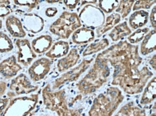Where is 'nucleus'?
Here are the masks:
<instances>
[{
  "mask_svg": "<svg viewBox=\"0 0 156 116\" xmlns=\"http://www.w3.org/2000/svg\"><path fill=\"white\" fill-rule=\"evenodd\" d=\"M114 116H146V111L134 101H129L122 106Z\"/></svg>",
  "mask_w": 156,
  "mask_h": 116,
  "instance_id": "4be33fe9",
  "label": "nucleus"
},
{
  "mask_svg": "<svg viewBox=\"0 0 156 116\" xmlns=\"http://www.w3.org/2000/svg\"><path fill=\"white\" fill-rule=\"evenodd\" d=\"M3 27V22H2V19H0V29H2Z\"/></svg>",
  "mask_w": 156,
  "mask_h": 116,
  "instance_id": "a19ab883",
  "label": "nucleus"
},
{
  "mask_svg": "<svg viewBox=\"0 0 156 116\" xmlns=\"http://www.w3.org/2000/svg\"><path fill=\"white\" fill-rule=\"evenodd\" d=\"M14 49L10 37L4 32H0V53H7Z\"/></svg>",
  "mask_w": 156,
  "mask_h": 116,
  "instance_id": "c85d7f7f",
  "label": "nucleus"
},
{
  "mask_svg": "<svg viewBox=\"0 0 156 116\" xmlns=\"http://www.w3.org/2000/svg\"><path fill=\"white\" fill-rule=\"evenodd\" d=\"M125 100V95L117 86H110L93 101L89 116H112Z\"/></svg>",
  "mask_w": 156,
  "mask_h": 116,
  "instance_id": "7ed1b4c3",
  "label": "nucleus"
},
{
  "mask_svg": "<svg viewBox=\"0 0 156 116\" xmlns=\"http://www.w3.org/2000/svg\"><path fill=\"white\" fill-rule=\"evenodd\" d=\"M96 38L94 29L85 27H81L73 32L71 35V40L76 45H81L91 43Z\"/></svg>",
  "mask_w": 156,
  "mask_h": 116,
  "instance_id": "dca6fc26",
  "label": "nucleus"
},
{
  "mask_svg": "<svg viewBox=\"0 0 156 116\" xmlns=\"http://www.w3.org/2000/svg\"><path fill=\"white\" fill-rule=\"evenodd\" d=\"M53 62L48 57H41L32 63L29 67L28 75L33 83H37L45 78L51 72Z\"/></svg>",
  "mask_w": 156,
  "mask_h": 116,
  "instance_id": "9d476101",
  "label": "nucleus"
},
{
  "mask_svg": "<svg viewBox=\"0 0 156 116\" xmlns=\"http://www.w3.org/2000/svg\"><path fill=\"white\" fill-rule=\"evenodd\" d=\"M98 0H81L80 1V7H82L83 6L87 5H96L97 4Z\"/></svg>",
  "mask_w": 156,
  "mask_h": 116,
  "instance_id": "e433bc0d",
  "label": "nucleus"
},
{
  "mask_svg": "<svg viewBox=\"0 0 156 116\" xmlns=\"http://www.w3.org/2000/svg\"><path fill=\"white\" fill-rule=\"evenodd\" d=\"M5 27L12 37L17 39H22L26 36L22 21L15 15H9L6 18Z\"/></svg>",
  "mask_w": 156,
  "mask_h": 116,
  "instance_id": "2eb2a0df",
  "label": "nucleus"
},
{
  "mask_svg": "<svg viewBox=\"0 0 156 116\" xmlns=\"http://www.w3.org/2000/svg\"><path fill=\"white\" fill-rule=\"evenodd\" d=\"M142 95L140 100V104L141 105H147L153 103L155 100L156 93V78L153 76L146 84L144 87Z\"/></svg>",
  "mask_w": 156,
  "mask_h": 116,
  "instance_id": "412c9836",
  "label": "nucleus"
},
{
  "mask_svg": "<svg viewBox=\"0 0 156 116\" xmlns=\"http://www.w3.org/2000/svg\"><path fill=\"white\" fill-rule=\"evenodd\" d=\"M38 88V86L33 85L25 74L20 73L12 79L9 85V91L7 93V95L11 99L20 95H28L37 91Z\"/></svg>",
  "mask_w": 156,
  "mask_h": 116,
  "instance_id": "1a4fd4ad",
  "label": "nucleus"
},
{
  "mask_svg": "<svg viewBox=\"0 0 156 116\" xmlns=\"http://www.w3.org/2000/svg\"><path fill=\"white\" fill-rule=\"evenodd\" d=\"M69 50V43L66 41L59 40L53 43L48 51L45 53V56L51 60L61 58L66 55Z\"/></svg>",
  "mask_w": 156,
  "mask_h": 116,
  "instance_id": "aec40b11",
  "label": "nucleus"
},
{
  "mask_svg": "<svg viewBox=\"0 0 156 116\" xmlns=\"http://www.w3.org/2000/svg\"><path fill=\"white\" fill-rule=\"evenodd\" d=\"M119 0H98V7L105 14L112 13L117 7Z\"/></svg>",
  "mask_w": 156,
  "mask_h": 116,
  "instance_id": "cd10ccee",
  "label": "nucleus"
},
{
  "mask_svg": "<svg viewBox=\"0 0 156 116\" xmlns=\"http://www.w3.org/2000/svg\"><path fill=\"white\" fill-rule=\"evenodd\" d=\"M58 13V9L56 7H48L45 11V15L46 17L51 18L54 17Z\"/></svg>",
  "mask_w": 156,
  "mask_h": 116,
  "instance_id": "c9c22d12",
  "label": "nucleus"
},
{
  "mask_svg": "<svg viewBox=\"0 0 156 116\" xmlns=\"http://www.w3.org/2000/svg\"><path fill=\"white\" fill-rule=\"evenodd\" d=\"M155 115H156V114H155V111H153V113H152V114H151V115H150V116H156Z\"/></svg>",
  "mask_w": 156,
  "mask_h": 116,
  "instance_id": "79ce46f5",
  "label": "nucleus"
},
{
  "mask_svg": "<svg viewBox=\"0 0 156 116\" xmlns=\"http://www.w3.org/2000/svg\"><path fill=\"white\" fill-rule=\"evenodd\" d=\"M15 45L17 48V61L25 67L30 65L34 60L37 57V54L32 49L30 43L27 39L22 38L15 40Z\"/></svg>",
  "mask_w": 156,
  "mask_h": 116,
  "instance_id": "9b49d317",
  "label": "nucleus"
},
{
  "mask_svg": "<svg viewBox=\"0 0 156 116\" xmlns=\"http://www.w3.org/2000/svg\"><path fill=\"white\" fill-rule=\"evenodd\" d=\"M121 16L118 13L112 12L105 17V22L96 29V35L97 37H101L107 32L111 30L114 27L121 22Z\"/></svg>",
  "mask_w": 156,
  "mask_h": 116,
  "instance_id": "5701e85b",
  "label": "nucleus"
},
{
  "mask_svg": "<svg viewBox=\"0 0 156 116\" xmlns=\"http://www.w3.org/2000/svg\"><path fill=\"white\" fill-rule=\"evenodd\" d=\"M15 5L21 7H27L28 11L33 10L38 5V0H12Z\"/></svg>",
  "mask_w": 156,
  "mask_h": 116,
  "instance_id": "2f4dec72",
  "label": "nucleus"
},
{
  "mask_svg": "<svg viewBox=\"0 0 156 116\" xmlns=\"http://www.w3.org/2000/svg\"><path fill=\"white\" fill-rule=\"evenodd\" d=\"M138 49L137 45H131L127 40L119 41L97 56L113 67L112 85L118 86L131 95L142 93L154 75L148 66L141 67L143 58Z\"/></svg>",
  "mask_w": 156,
  "mask_h": 116,
  "instance_id": "f257e3e1",
  "label": "nucleus"
},
{
  "mask_svg": "<svg viewBox=\"0 0 156 116\" xmlns=\"http://www.w3.org/2000/svg\"><path fill=\"white\" fill-rule=\"evenodd\" d=\"M109 46V41L107 38H102L99 40L89 44L83 50V57L94 55V54L98 53L99 52H102Z\"/></svg>",
  "mask_w": 156,
  "mask_h": 116,
  "instance_id": "393cba45",
  "label": "nucleus"
},
{
  "mask_svg": "<svg viewBox=\"0 0 156 116\" xmlns=\"http://www.w3.org/2000/svg\"><path fill=\"white\" fill-rule=\"evenodd\" d=\"M10 4V0H0V5H9Z\"/></svg>",
  "mask_w": 156,
  "mask_h": 116,
  "instance_id": "ea45409f",
  "label": "nucleus"
},
{
  "mask_svg": "<svg viewBox=\"0 0 156 116\" xmlns=\"http://www.w3.org/2000/svg\"><path fill=\"white\" fill-rule=\"evenodd\" d=\"M22 69L23 67L17 63L15 55H11L0 63V75L6 80L15 77Z\"/></svg>",
  "mask_w": 156,
  "mask_h": 116,
  "instance_id": "f8f14e48",
  "label": "nucleus"
},
{
  "mask_svg": "<svg viewBox=\"0 0 156 116\" xmlns=\"http://www.w3.org/2000/svg\"><path fill=\"white\" fill-rule=\"evenodd\" d=\"M81 56L76 48H72L66 56L60 58L56 63L57 70L59 73H63L72 67H75L79 61Z\"/></svg>",
  "mask_w": 156,
  "mask_h": 116,
  "instance_id": "4468645a",
  "label": "nucleus"
},
{
  "mask_svg": "<svg viewBox=\"0 0 156 116\" xmlns=\"http://www.w3.org/2000/svg\"><path fill=\"white\" fill-rule=\"evenodd\" d=\"M7 87V83L5 81H0V116L2 115L10 100L7 95H5Z\"/></svg>",
  "mask_w": 156,
  "mask_h": 116,
  "instance_id": "c756f323",
  "label": "nucleus"
},
{
  "mask_svg": "<svg viewBox=\"0 0 156 116\" xmlns=\"http://www.w3.org/2000/svg\"><path fill=\"white\" fill-rule=\"evenodd\" d=\"M132 33V29L128 26L126 21L117 24L111 29L109 33V37L113 42H119L124 37H128Z\"/></svg>",
  "mask_w": 156,
  "mask_h": 116,
  "instance_id": "b1692460",
  "label": "nucleus"
},
{
  "mask_svg": "<svg viewBox=\"0 0 156 116\" xmlns=\"http://www.w3.org/2000/svg\"><path fill=\"white\" fill-rule=\"evenodd\" d=\"M110 74L111 70L109 64L103 60L96 57L94 63L91 68L76 84L78 92L82 96L96 93L107 83Z\"/></svg>",
  "mask_w": 156,
  "mask_h": 116,
  "instance_id": "f03ea898",
  "label": "nucleus"
},
{
  "mask_svg": "<svg viewBox=\"0 0 156 116\" xmlns=\"http://www.w3.org/2000/svg\"><path fill=\"white\" fill-rule=\"evenodd\" d=\"M38 101L39 93L13 97L1 116H27L35 110Z\"/></svg>",
  "mask_w": 156,
  "mask_h": 116,
  "instance_id": "423d86ee",
  "label": "nucleus"
},
{
  "mask_svg": "<svg viewBox=\"0 0 156 116\" xmlns=\"http://www.w3.org/2000/svg\"><path fill=\"white\" fill-rule=\"evenodd\" d=\"M79 17L81 25L95 29L105 22V14L95 5H87L83 6L79 12Z\"/></svg>",
  "mask_w": 156,
  "mask_h": 116,
  "instance_id": "6e6552de",
  "label": "nucleus"
},
{
  "mask_svg": "<svg viewBox=\"0 0 156 116\" xmlns=\"http://www.w3.org/2000/svg\"><path fill=\"white\" fill-rule=\"evenodd\" d=\"M81 0H63L64 5L70 10L75 9L80 5Z\"/></svg>",
  "mask_w": 156,
  "mask_h": 116,
  "instance_id": "473e14b6",
  "label": "nucleus"
},
{
  "mask_svg": "<svg viewBox=\"0 0 156 116\" xmlns=\"http://www.w3.org/2000/svg\"><path fill=\"white\" fill-rule=\"evenodd\" d=\"M149 21L151 22V27L153 29H156V6L154 5L151 9V13L149 14Z\"/></svg>",
  "mask_w": 156,
  "mask_h": 116,
  "instance_id": "f704fd0d",
  "label": "nucleus"
},
{
  "mask_svg": "<svg viewBox=\"0 0 156 116\" xmlns=\"http://www.w3.org/2000/svg\"><path fill=\"white\" fill-rule=\"evenodd\" d=\"M139 46V54L142 56H147L155 53L156 49V30L151 29L145 36Z\"/></svg>",
  "mask_w": 156,
  "mask_h": 116,
  "instance_id": "f3484780",
  "label": "nucleus"
},
{
  "mask_svg": "<svg viewBox=\"0 0 156 116\" xmlns=\"http://www.w3.org/2000/svg\"><path fill=\"white\" fill-rule=\"evenodd\" d=\"M24 29L32 34H37L43 31L45 22L41 16L35 13H27L22 20Z\"/></svg>",
  "mask_w": 156,
  "mask_h": 116,
  "instance_id": "ddd939ff",
  "label": "nucleus"
},
{
  "mask_svg": "<svg viewBox=\"0 0 156 116\" xmlns=\"http://www.w3.org/2000/svg\"><path fill=\"white\" fill-rule=\"evenodd\" d=\"M149 21V13L146 10L133 11L128 19V26L131 29H140L145 27Z\"/></svg>",
  "mask_w": 156,
  "mask_h": 116,
  "instance_id": "a211bd4d",
  "label": "nucleus"
},
{
  "mask_svg": "<svg viewBox=\"0 0 156 116\" xmlns=\"http://www.w3.org/2000/svg\"><path fill=\"white\" fill-rule=\"evenodd\" d=\"M149 65L154 71L156 70V55H155V53H154V55L152 56L151 60H149Z\"/></svg>",
  "mask_w": 156,
  "mask_h": 116,
  "instance_id": "4c0bfd02",
  "label": "nucleus"
},
{
  "mask_svg": "<svg viewBox=\"0 0 156 116\" xmlns=\"http://www.w3.org/2000/svg\"><path fill=\"white\" fill-rule=\"evenodd\" d=\"M12 9L9 5H0V18L7 17L10 15Z\"/></svg>",
  "mask_w": 156,
  "mask_h": 116,
  "instance_id": "72a5a7b5",
  "label": "nucleus"
},
{
  "mask_svg": "<svg viewBox=\"0 0 156 116\" xmlns=\"http://www.w3.org/2000/svg\"><path fill=\"white\" fill-rule=\"evenodd\" d=\"M150 31L148 27H143L140 29H135L133 32H132L130 35L127 37V41L131 45H137L139 43L143 40L145 36L147 35V33Z\"/></svg>",
  "mask_w": 156,
  "mask_h": 116,
  "instance_id": "bb28decb",
  "label": "nucleus"
},
{
  "mask_svg": "<svg viewBox=\"0 0 156 116\" xmlns=\"http://www.w3.org/2000/svg\"><path fill=\"white\" fill-rule=\"evenodd\" d=\"M53 43V37L49 35H42L37 37L30 43L35 54H43L48 51Z\"/></svg>",
  "mask_w": 156,
  "mask_h": 116,
  "instance_id": "6ab92c4d",
  "label": "nucleus"
},
{
  "mask_svg": "<svg viewBox=\"0 0 156 116\" xmlns=\"http://www.w3.org/2000/svg\"><path fill=\"white\" fill-rule=\"evenodd\" d=\"M42 97L45 108L56 113L58 116H82L81 110L69 106L65 88L53 90L51 84H47L42 90Z\"/></svg>",
  "mask_w": 156,
  "mask_h": 116,
  "instance_id": "20e7f679",
  "label": "nucleus"
},
{
  "mask_svg": "<svg viewBox=\"0 0 156 116\" xmlns=\"http://www.w3.org/2000/svg\"><path fill=\"white\" fill-rule=\"evenodd\" d=\"M135 2V0H119V4L115 10V12L119 14L122 19H125L131 13Z\"/></svg>",
  "mask_w": 156,
  "mask_h": 116,
  "instance_id": "a878e982",
  "label": "nucleus"
},
{
  "mask_svg": "<svg viewBox=\"0 0 156 116\" xmlns=\"http://www.w3.org/2000/svg\"><path fill=\"white\" fill-rule=\"evenodd\" d=\"M156 0H137L133 7V11L147 10L155 5Z\"/></svg>",
  "mask_w": 156,
  "mask_h": 116,
  "instance_id": "7c9ffc66",
  "label": "nucleus"
},
{
  "mask_svg": "<svg viewBox=\"0 0 156 116\" xmlns=\"http://www.w3.org/2000/svg\"><path fill=\"white\" fill-rule=\"evenodd\" d=\"M45 1L48 4H55V3H58L60 2L63 1V0H45Z\"/></svg>",
  "mask_w": 156,
  "mask_h": 116,
  "instance_id": "58836bf2",
  "label": "nucleus"
},
{
  "mask_svg": "<svg viewBox=\"0 0 156 116\" xmlns=\"http://www.w3.org/2000/svg\"><path fill=\"white\" fill-rule=\"evenodd\" d=\"M81 27V23L77 13L64 11L50 25L49 31L62 39H67L76 29Z\"/></svg>",
  "mask_w": 156,
  "mask_h": 116,
  "instance_id": "39448f33",
  "label": "nucleus"
},
{
  "mask_svg": "<svg viewBox=\"0 0 156 116\" xmlns=\"http://www.w3.org/2000/svg\"><path fill=\"white\" fill-rule=\"evenodd\" d=\"M93 61L94 57L90 59H83L79 65L72 67L71 69L63 73L61 76L54 80L52 84H51V89L55 90L66 84L76 81L82 74L87 70Z\"/></svg>",
  "mask_w": 156,
  "mask_h": 116,
  "instance_id": "0eeeda50",
  "label": "nucleus"
}]
</instances>
